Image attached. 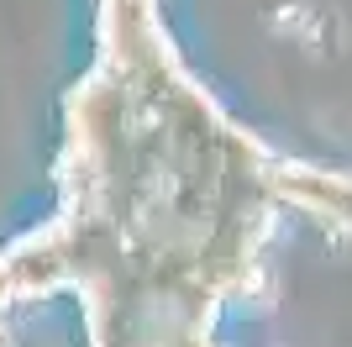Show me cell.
I'll list each match as a JSON object with an SVG mask.
<instances>
[{"instance_id": "1", "label": "cell", "mask_w": 352, "mask_h": 347, "mask_svg": "<svg viewBox=\"0 0 352 347\" xmlns=\"http://www.w3.org/2000/svg\"><path fill=\"white\" fill-rule=\"evenodd\" d=\"M58 179L63 211L0 253V311L85 289L95 347H210V311L248 289L274 205H289V163L174 63L153 0L100 6Z\"/></svg>"}]
</instances>
